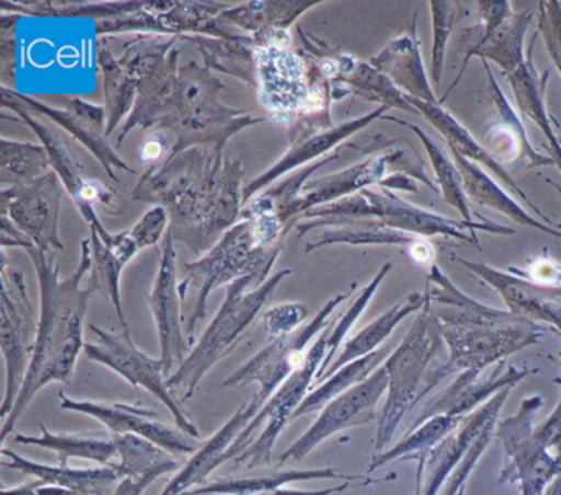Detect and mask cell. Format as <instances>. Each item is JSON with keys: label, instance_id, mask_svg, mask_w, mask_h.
I'll list each match as a JSON object with an SVG mask.
<instances>
[{"label": "cell", "instance_id": "cell-1", "mask_svg": "<svg viewBox=\"0 0 561 495\" xmlns=\"http://www.w3.org/2000/svg\"><path fill=\"white\" fill-rule=\"evenodd\" d=\"M242 180L241 159L216 147H192L149 166L130 198L165 208L173 239L202 257L241 219Z\"/></svg>", "mask_w": 561, "mask_h": 495}, {"label": "cell", "instance_id": "cell-2", "mask_svg": "<svg viewBox=\"0 0 561 495\" xmlns=\"http://www.w3.org/2000/svg\"><path fill=\"white\" fill-rule=\"evenodd\" d=\"M28 257L37 272L41 287V318L37 344L24 385L15 400L14 408L2 423L0 441L4 442L14 431L32 400L51 382L70 383L78 356L84 349L83 330L88 307L94 291L81 287L91 272V239L81 241V257L70 277H60V267L41 249H27Z\"/></svg>", "mask_w": 561, "mask_h": 495}, {"label": "cell", "instance_id": "cell-3", "mask_svg": "<svg viewBox=\"0 0 561 495\" xmlns=\"http://www.w3.org/2000/svg\"><path fill=\"white\" fill-rule=\"evenodd\" d=\"M255 91L268 119L282 126L298 120H331V84L310 55L287 44H255Z\"/></svg>", "mask_w": 561, "mask_h": 495}, {"label": "cell", "instance_id": "cell-4", "mask_svg": "<svg viewBox=\"0 0 561 495\" xmlns=\"http://www.w3.org/2000/svg\"><path fill=\"white\" fill-rule=\"evenodd\" d=\"M291 270L275 272L261 287L255 288L251 277L239 278L226 287V298L211 323L203 331L195 349L186 356L182 366L167 379L173 393H182V400L192 399L203 377L219 362L234 353L245 339L265 304L271 301L282 280L290 277Z\"/></svg>", "mask_w": 561, "mask_h": 495}, {"label": "cell", "instance_id": "cell-5", "mask_svg": "<svg viewBox=\"0 0 561 495\" xmlns=\"http://www.w3.org/2000/svg\"><path fill=\"white\" fill-rule=\"evenodd\" d=\"M284 245H267L255 234L249 219H239L198 261L185 264L186 278L180 281V293L185 300L190 287L198 288L195 310L186 326L188 344H195V330L208 316V298L219 287H228L239 278L251 277L255 288L271 278Z\"/></svg>", "mask_w": 561, "mask_h": 495}, {"label": "cell", "instance_id": "cell-6", "mask_svg": "<svg viewBox=\"0 0 561 495\" xmlns=\"http://www.w3.org/2000/svg\"><path fill=\"white\" fill-rule=\"evenodd\" d=\"M2 107L18 114L19 119L27 124L37 134L42 146L47 149L48 156H50L51 169L60 176L68 195L71 196L78 211L81 212L84 221L90 226L91 232H96L111 251L116 252L117 255L126 258V261H133L137 252H139V248L134 242L130 232L124 231L119 232V234H111L104 228L96 212L98 206H103V208L107 209L116 208L117 198L113 189L98 182V180L84 179L83 165L78 160L77 152H75L70 142L58 130H55L54 127L42 123L35 116V113H32L22 101L14 96L11 88L2 87Z\"/></svg>", "mask_w": 561, "mask_h": 495}, {"label": "cell", "instance_id": "cell-7", "mask_svg": "<svg viewBox=\"0 0 561 495\" xmlns=\"http://www.w3.org/2000/svg\"><path fill=\"white\" fill-rule=\"evenodd\" d=\"M331 324L311 344L304 364L278 387L277 392L265 402L252 422L242 429L241 435L232 442L222 461L228 462L229 459H234L236 464L248 462V468L271 465L272 452H274L278 436L284 431L285 426L294 419L298 406L307 399L308 390L314 387L318 372L327 359Z\"/></svg>", "mask_w": 561, "mask_h": 495}, {"label": "cell", "instance_id": "cell-8", "mask_svg": "<svg viewBox=\"0 0 561 495\" xmlns=\"http://www.w3.org/2000/svg\"><path fill=\"white\" fill-rule=\"evenodd\" d=\"M432 320L423 313L413 324L405 339L383 362L389 373V395L382 412L377 418L376 452L386 451L399 429L403 416L420 402L426 379L430 360L439 347V336L433 331Z\"/></svg>", "mask_w": 561, "mask_h": 495}, {"label": "cell", "instance_id": "cell-9", "mask_svg": "<svg viewBox=\"0 0 561 495\" xmlns=\"http://www.w3.org/2000/svg\"><path fill=\"white\" fill-rule=\"evenodd\" d=\"M0 277V346L5 362V395L0 416L5 419L14 408L31 367L37 344L38 320L28 300L24 275L9 267L5 249L2 251Z\"/></svg>", "mask_w": 561, "mask_h": 495}, {"label": "cell", "instance_id": "cell-10", "mask_svg": "<svg viewBox=\"0 0 561 495\" xmlns=\"http://www.w3.org/2000/svg\"><path fill=\"white\" fill-rule=\"evenodd\" d=\"M357 284H353L347 293L337 295L330 298L324 307L318 311L317 316L298 327L294 333L287 336L275 337L267 346L262 347L254 357L242 364L236 372H232L228 379L222 382L225 389H239V387L257 383L259 390L254 395L255 402L264 406L265 402L277 392L278 387L304 364L308 354V346L314 337L320 336L328 326H330L331 314L336 311L346 298L353 297Z\"/></svg>", "mask_w": 561, "mask_h": 495}, {"label": "cell", "instance_id": "cell-11", "mask_svg": "<svg viewBox=\"0 0 561 495\" xmlns=\"http://www.w3.org/2000/svg\"><path fill=\"white\" fill-rule=\"evenodd\" d=\"M541 405L540 395L527 396L515 415L495 426V438L501 439L507 458L499 484L517 482L522 495H545L548 485L561 474V454L548 451L535 438L534 418Z\"/></svg>", "mask_w": 561, "mask_h": 495}, {"label": "cell", "instance_id": "cell-12", "mask_svg": "<svg viewBox=\"0 0 561 495\" xmlns=\"http://www.w3.org/2000/svg\"><path fill=\"white\" fill-rule=\"evenodd\" d=\"M91 333L98 337L96 343L84 344L88 359L110 367L119 373L134 389L144 387L156 399H159L172 413L175 426L192 438H202L198 426L192 422L186 410L175 399V393L167 385L165 369L162 359H153L149 354L136 346L129 331L110 333L90 324Z\"/></svg>", "mask_w": 561, "mask_h": 495}, {"label": "cell", "instance_id": "cell-13", "mask_svg": "<svg viewBox=\"0 0 561 495\" xmlns=\"http://www.w3.org/2000/svg\"><path fill=\"white\" fill-rule=\"evenodd\" d=\"M229 9L222 2H146L140 11L121 18L96 22L98 35L127 34L139 35H205L215 38H234L221 27L219 15Z\"/></svg>", "mask_w": 561, "mask_h": 495}, {"label": "cell", "instance_id": "cell-14", "mask_svg": "<svg viewBox=\"0 0 561 495\" xmlns=\"http://www.w3.org/2000/svg\"><path fill=\"white\" fill-rule=\"evenodd\" d=\"M65 189L54 170L35 182L2 188L0 215L11 219L12 225L45 254L64 251L60 206Z\"/></svg>", "mask_w": 561, "mask_h": 495}, {"label": "cell", "instance_id": "cell-15", "mask_svg": "<svg viewBox=\"0 0 561 495\" xmlns=\"http://www.w3.org/2000/svg\"><path fill=\"white\" fill-rule=\"evenodd\" d=\"M449 344V359L445 366L428 373L422 396L438 385L449 373L458 370H478L481 372L489 364L517 353L522 347L537 341L535 327L522 326L520 320L504 326L461 327L446 326L443 330Z\"/></svg>", "mask_w": 561, "mask_h": 495}, {"label": "cell", "instance_id": "cell-16", "mask_svg": "<svg viewBox=\"0 0 561 495\" xmlns=\"http://www.w3.org/2000/svg\"><path fill=\"white\" fill-rule=\"evenodd\" d=\"M389 387L386 367H379L364 382L357 383L343 395L334 399L321 410L320 416L307 433L300 436L278 459V465L288 461H301L314 448L343 429L367 425L376 419V406Z\"/></svg>", "mask_w": 561, "mask_h": 495}, {"label": "cell", "instance_id": "cell-17", "mask_svg": "<svg viewBox=\"0 0 561 495\" xmlns=\"http://www.w3.org/2000/svg\"><path fill=\"white\" fill-rule=\"evenodd\" d=\"M382 113L383 107H380L369 116L359 117V119L341 124V126H333L331 120H298L297 124L290 127V147H288L284 157L275 162L267 172L262 173L257 179L252 180L248 186H244V192H242L244 206L255 195L274 185L282 176L288 175L294 170L297 172V170L308 166V163L311 165V163L321 160V157L327 156L337 143L343 142L357 130L369 126Z\"/></svg>", "mask_w": 561, "mask_h": 495}, {"label": "cell", "instance_id": "cell-18", "mask_svg": "<svg viewBox=\"0 0 561 495\" xmlns=\"http://www.w3.org/2000/svg\"><path fill=\"white\" fill-rule=\"evenodd\" d=\"M61 410L84 413L103 423L113 435H137L156 442L170 454H195L198 451L196 439L183 433L179 426L160 418V413L139 405L121 402H93V400H75L60 392Z\"/></svg>", "mask_w": 561, "mask_h": 495}, {"label": "cell", "instance_id": "cell-19", "mask_svg": "<svg viewBox=\"0 0 561 495\" xmlns=\"http://www.w3.org/2000/svg\"><path fill=\"white\" fill-rule=\"evenodd\" d=\"M172 232H167L160 251L159 270L150 291L149 307L156 321L160 341V359L169 379L186 359L188 341L183 336L182 301L179 272H176V248Z\"/></svg>", "mask_w": 561, "mask_h": 495}, {"label": "cell", "instance_id": "cell-20", "mask_svg": "<svg viewBox=\"0 0 561 495\" xmlns=\"http://www.w3.org/2000/svg\"><path fill=\"white\" fill-rule=\"evenodd\" d=\"M14 96L25 104L32 113L41 114L48 117L58 126L64 127L70 133L75 139L80 140L98 160H100L103 169L106 170L111 180H117L114 170H123V172L134 173V170L117 156L116 150L110 146L106 137V110L96 104L87 103L80 97H70L65 101V110L47 106L41 101L32 100L12 90Z\"/></svg>", "mask_w": 561, "mask_h": 495}, {"label": "cell", "instance_id": "cell-21", "mask_svg": "<svg viewBox=\"0 0 561 495\" xmlns=\"http://www.w3.org/2000/svg\"><path fill=\"white\" fill-rule=\"evenodd\" d=\"M508 393H511V387L495 393L489 402L465 416L461 425L426 454V479L423 481L422 495H439L443 485L446 484L456 465L462 461L466 452L474 445L476 439L485 429L495 426Z\"/></svg>", "mask_w": 561, "mask_h": 495}, {"label": "cell", "instance_id": "cell-22", "mask_svg": "<svg viewBox=\"0 0 561 495\" xmlns=\"http://www.w3.org/2000/svg\"><path fill=\"white\" fill-rule=\"evenodd\" d=\"M504 362L488 377H479L481 372L478 370H465L442 395L433 399L425 408L420 413L419 418L410 426L412 429L419 428L426 419L433 418L436 415L458 416L465 418L469 413L478 410L479 406L484 405L485 402L492 399L495 393L501 390L514 387L515 383L520 382L524 377L528 376L527 370L518 372L515 367L508 366L505 372Z\"/></svg>", "mask_w": 561, "mask_h": 495}, {"label": "cell", "instance_id": "cell-23", "mask_svg": "<svg viewBox=\"0 0 561 495\" xmlns=\"http://www.w3.org/2000/svg\"><path fill=\"white\" fill-rule=\"evenodd\" d=\"M261 408L262 406L254 399L244 403L205 445L199 446L198 451L180 468L175 477L167 484L160 495H183L205 485L208 482V475L216 468L225 464L222 458L226 452Z\"/></svg>", "mask_w": 561, "mask_h": 495}, {"label": "cell", "instance_id": "cell-24", "mask_svg": "<svg viewBox=\"0 0 561 495\" xmlns=\"http://www.w3.org/2000/svg\"><path fill=\"white\" fill-rule=\"evenodd\" d=\"M249 472L226 477L213 479L202 487L193 488L183 495H257L262 492L274 491L284 487L288 482L324 481V479H341V481H357V475L341 474L331 468L323 469H274L271 465L264 468H248Z\"/></svg>", "mask_w": 561, "mask_h": 495}, {"label": "cell", "instance_id": "cell-25", "mask_svg": "<svg viewBox=\"0 0 561 495\" xmlns=\"http://www.w3.org/2000/svg\"><path fill=\"white\" fill-rule=\"evenodd\" d=\"M383 173H386V159L383 157H373V159L366 160L359 165L351 166L344 172L331 173V175L310 180L304 186V192H301L304 196L297 205L300 221L301 216L310 209L330 205V203L347 198L353 193L363 192L367 186L379 182Z\"/></svg>", "mask_w": 561, "mask_h": 495}, {"label": "cell", "instance_id": "cell-26", "mask_svg": "<svg viewBox=\"0 0 561 495\" xmlns=\"http://www.w3.org/2000/svg\"><path fill=\"white\" fill-rule=\"evenodd\" d=\"M2 459L0 464L4 468L14 469L22 474L34 475L48 485H57V487L70 488V491L80 492L81 495L94 494L101 492L100 487L104 484H113L121 481L117 472L111 465H104L100 469L90 468H70V465H50L41 464V462L31 461L11 449L2 448Z\"/></svg>", "mask_w": 561, "mask_h": 495}, {"label": "cell", "instance_id": "cell-27", "mask_svg": "<svg viewBox=\"0 0 561 495\" xmlns=\"http://www.w3.org/2000/svg\"><path fill=\"white\" fill-rule=\"evenodd\" d=\"M38 426L42 429L41 436L19 433L14 441L57 452L61 465H68L71 458L111 465V459L117 454L113 435L107 433H51L44 423Z\"/></svg>", "mask_w": 561, "mask_h": 495}, {"label": "cell", "instance_id": "cell-28", "mask_svg": "<svg viewBox=\"0 0 561 495\" xmlns=\"http://www.w3.org/2000/svg\"><path fill=\"white\" fill-rule=\"evenodd\" d=\"M318 4L320 0L248 2V4L226 9L218 21L221 24L236 25L252 35L262 34V32L288 31L305 12Z\"/></svg>", "mask_w": 561, "mask_h": 495}, {"label": "cell", "instance_id": "cell-29", "mask_svg": "<svg viewBox=\"0 0 561 495\" xmlns=\"http://www.w3.org/2000/svg\"><path fill=\"white\" fill-rule=\"evenodd\" d=\"M183 42L192 44L202 54L208 70L221 71L239 78L255 88V42L252 37L215 38L205 35H183Z\"/></svg>", "mask_w": 561, "mask_h": 495}, {"label": "cell", "instance_id": "cell-30", "mask_svg": "<svg viewBox=\"0 0 561 495\" xmlns=\"http://www.w3.org/2000/svg\"><path fill=\"white\" fill-rule=\"evenodd\" d=\"M96 58L104 78L106 137H111L116 133L119 124L133 113L137 100V84L133 74L121 65L119 58L113 54L107 41H100L98 44Z\"/></svg>", "mask_w": 561, "mask_h": 495}, {"label": "cell", "instance_id": "cell-31", "mask_svg": "<svg viewBox=\"0 0 561 495\" xmlns=\"http://www.w3.org/2000/svg\"><path fill=\"white\" fill-rule=\"evenodd\" d=\"M119 464H111L119 479L144 477L156 474L159 477L180 469L179 458L170 454L156 442L137 435H113Z\"/></svg>", "mask_w": 561, "mask_h": 495}, {"label": "cell", "instance_id": "cell-32", "mask_svg": "<svg viewBox=\"0 0 561 495\" xmlns=\"http://www.w3.org/2000/svg\"><path fill=\"white\" fill-rule=\"evenodd\" d=\"M387 356H389V349L374 350L369 356L360 357V359L341 367L330 379L324 380L308 393L307 399L301 402V405L295 412L294 419L301 418L308 413L320 412L328 403L333 402L334 399L343 395L344 392L353 389L357 383L364 382L370 373L379 369L380 364Z\"/></svg>", "mask_w": 561, "mask_h": 495}, {"label": "cell", "instance_id": "cell-33", "mask_svg": "<svg viewBox=\"0 0 561 495\" xmlns=\"http://www.w3.org/2000/svg\"><path fill=\"white\" fill-rule=\"evenodd\" d=\"M146 2H65V0H47V2H34V0H21V2H2L0 8H12L11 11L21 14L34 15V18H93L94 21L121 18V15L134 14L140 11ZM8 12V11H5Z\"/></svg>", "mask_w": 561, "mask_h": 495}, {"label": "cell", "instance_id": "cell-34", "mask_svg": "<svg viewBox=\"0 0 561 495\" xmlns=\"http://www.w3.org/2000/svg\"><path fill=\"white\" fill-rule=\"evenodd\" d=\"M50 156L42 143L0 139L2 188L35 182L51 172Z\"/></svg>", "mask_w": 561, "mask_h": 495}, {"label": "cell", "instance_id": "cell-35", "mask_svg": "<svg viewBox=\"0 0 561 495\" xmlns=\"http://www.w3.org/2000/svg\"><path fill=\"white\" fill-rule=\"evenodd\" d=\"M461 422L462 418L448 415H436L433 418L426 419L419 428L407 433L405 438L397 442L393 448L387 449V451L380 452V454H374L369 472L382 468L387 462L407 461V459L410 461V459L428 454L446 436L451 435L461 425Z\"/></svg>", "mask_w": 561, "mask_h": 495}, {"label": "cell", "instance_id": "cell-36", "mask_svg": "<svg viewBox=\"0 0 561 495\" xmlns=\"http://www.w3.org/2000/svg\"><path fill=\"white\" fill-rule=\"evenodd\" d=\"M91 258L93 264H91L88 287L93 288L94 293L110 298L123 331H129V324L124 316L123 297H121V275L129 262L111 251L96 232H91Z\"/></svg>", "mask_w": 561, "mask_h": 495}, {"label": "cell", "instance_id": "cell-37", "mask_svg": "<svg viewBox=\"0 0 561 495\" xmlns=\"http://www.w3.org/2000/svg\"><path fill=\"white\" fill-rule=\"evenodd\" d=\"M419 308V303L415 304H400V307L393 308V310L387 311L382 316L377 318L376 321L369 324V326L360 330L353 339L347 341L344 344L343 350H341L340 356L333 360L330 369L327 370L323 377H321V382L330 379L334 372L341 369V367L347 366V364L354 362V360L360 359V357L369 356L374 350L379 347V344L392 333L393 327L403 320V318L409 316L413 310Z\"/></svg>", "mask_w": 561, "mask_h": 495}, {"label": "cell", "instance_id": "cell-38", "mask_svg": "<svg viewBox=\"0 0 561 495\" xmlns=\"http://www.w3.org/2000/svg\"><path fill=\"white\" fill-rule=\"evenodd\" d=\"M308 307L304 303H282L277 307L271 308L265 311L264 330L265 334L272 339L275 337L287 336L294 333L304 323L305 318L308 316Z\"/></svg>", "mask_w": 561, "mask_h": 495}, {"label": "cell", "instance_id": "cell-39", "mask_svg": "<svg viewBox=\"0 0 561 495\" xmlns=\"http://www.w3.org/2000/svg\"><path fill=\"white\" fill-rule=\"evenodd\" d=\"M170 229V215L162 206H152L133 229H129L139 251L163 242Z\"/></svg>", "mask_w": 561, "mask_h": 495}, {"label": "cell", "instance_id": "cell-40", "mask_svg": "<svg viewBox=\"0 0 561 495\" xmlns=\"http://www.w3.org/2000/svg\"><path fill=\"white\" fill-rule=\"evenodd\" d=\"M495 426H491V428L485 429L478 439H476L474 445L471 446L468 452H466L462 461L456 465L453 474L449 475L448 481H446L445 487L439 492V495H456L462 487H466V482H468L469 475H471L472 469L478 464L479 458L484 454L488 446L491 445L492 438L495 436Z\"/></svg>", "mask_w": 561, "mask_h": 495}, {"label": "cell", "instance_id": "cell-41", "mask_svg": "<svg viewBox=\"0 0 561 495\" xmlns=\"http://www.w3.org/2000/svg\"><path fill=\"white\" fill-rule=\"evenodd\" d=\"M19 15L8 18L2 15L0 19V73H2V83L8 88V83H15V73H18V28Z\"/></svg>", "mask_w": 561, "mask_h": 495}, {"label": "cell", "instance_id": "cell-42", "mask_svg": "<svg viewBox=\"0 0 561 495\" xmlns=\"http://www.w3.org/2000/svg\"><path fill=\"white\" fill-rule=\"evenodd\" d=\"M419 134L423 137V140H425L426 149H428L433 163L436 165V172H438L439 179H442L439 182H443L446 196H448L449 202L458 206L462 215L469 219L468 209H466L465 199H462V193L461 188H459V180L458 176H456L455 169H453L451 163L446 160V157L443 156V150H439V147H436L435 143L432 142V139H426L420 130Z\"/></svg>", "mask_w": 561, "mask_h": 495}, {"label": "cell", "instance_id": "cell-43", "mask_svg": "<svg viewBox=\"0 0 561 495\" xmlns=\"http://www.w3.org/2000/svg\"><path fill=\"white\" fill-rule=\"evenodd\" d=\"M173 134L169 130L157 129L156 133L147 136L139 146V160L144 165H159L160 160L167 156L169 159L175 147V140H172ZM175 139V137H173ZM165 159V160H167Z\"/></svg>", "mask_w": 561, "mask_h": 495}, {"label": "cell", "instance_id": "cell-44", "mask_svg": "<svg viewBox=\"0 0 561 495\" xmlns=\"http://www.w3.org/2000/svg\"><path fill=\"white\" fill-rule=\"evenodd\" d=\"M0 495H81L80 492L70 491V488L48 485L41 479L19 485V487H2Z\"/></svg>", "mask_w": 561, "mask_h": 495}, {"label": "cell", "instance_id": "cell-45", "mask_svg": "<svg viewBox=\"0 0 561 495\" xmlns=\"http://www.w3.org/2000/svg\"><path fill=\"white\" fill-rule=\"evenodd\" d=\"M157 479H159V475L156 474L121 479L119 485H117L113 495H142Z\"/></svg>", "mask_w": 561, "mask_h": 495}, {"label": "cell", "instance_id": "cell-46", "mask_svg": "<svg viewBox=\"0 0 561 495\" xmlns=\"http://www.w3.org/2000/svg\"><path fill=\"white\" fill-rule=\"evenodd\" d=\"M2 248H19L27 251V249L35 248V245L32 244L31 239L25 238V235L12 225L11 219L2 218Z\"/></svg>", "mask_w": 561, "mask_h": 495}, {"label": "cell", "instance_id": "cell-47", "mask_svg": "<svg viewBox=\"0 0 561 495\" xmlns=\"http://www.w3.org/2000/svg\"><path fill=\"white\" fill-rule=\"evenodd\" d=\"M531 278L538 284L554 285L561 281V270L553 262L540 261L531 265Z\"/></svg>", "mask_w": 561, "mask_h": 495}, {"label": "cell", "instance_id": "cell-48", "mask_svg": "<svg viewBox=\"0 0 561 495\" xmlns=\"http://www.w3.org/2000/svg\"><path fill=\"white\" fill-rule=\"evenodd\" d=\"M350 481L344 482L341 485H334V487L320 488V491H297V488H274V491L262 492V494L257 495H333L340 494V492L346 491L350 488Z\"/></svg>", "mask_w": 561, "mask_h": 495}, {"label": "cell", "instance_id": "cell-49", "mask_svg": "<svg viewBox=\"0 0 561 495\" xmlns=\"http://www.w3.org/2000/svg\"><path fill=\"white\" fill-rule=\"evenodd\" d=\"M416 461H419V468H416L415 494H413V495H422L423 494V475H425L426 456H420V458H416Z\"/></svg>", "mask_w": 561, "mask_h": 495}, {"label": "cell", "instance_id": "cell-50", "mask_svg": "<svg viewBox=\"0 0 561 495\" xmlns=\"http://www.w3.org/2000/svg\"><path fill=\"white\" fill-rule=\"evenodd\" d=\"M412 254L419 262H428L432 257V249L426 244H413Z\"/></svg>", "mask_w": 561, "mask_h": 495}, {"label": "cell", "instance_id": "cell-51", "mask_svg": "<svg viewBox=\"0 0 561 495\" xmlns=\"http://www.w3.org/2000/svg\"><path fill=\"white\" fill-rule=\"evenodd\" d=\"M545 495H561V474L557 475V477L553 479V482L548 485Z\"/></svg>", "mask_w": 561, "mask_h": 495}, {"label": "cell", "instance_id": "cell-52", "mask_svg": "<svg viewBox=\"0 0 561 495\" xmlns=\"http://www.w3.org/2000/svg\"><path fill=\"white\" fill-rule=\"evenodd\" d=\"M466 494V487H462L461 491L458 492L456 495H465Z\"/></svg>", "mask_w": 561, "mask_h": 495}, {"label": "cell", "instance_id": "cell-53", "mask_svg": "<svg viewBox=\"0 0 561 495\" xmlns=\"http://www.w3.org/2000/svg\"><path fill=\"white\" fill-rule=\"evenodd\" d=\"M90 495H101V492H94V494H90Z\"/></svg>", "mask_w": 561, "mask_h": 495}]
</instances>
